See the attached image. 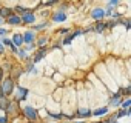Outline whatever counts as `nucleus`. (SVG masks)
I'll return each mask as SVG.
<instances>
[{
  "label": "nucleus",
  "instance_id": "10",
  "mask_svg": "<svg viewBox=\"0 0 131 123\" xmlns=\"http://www.w3.org/2000/svg\"><path fill=\"white\" fill-rule=\"evenodd\" d=\"M106 112H108V108H99V109H96L93 114H94L96 117H99V115H105Z\"/></svg>",
  "mask_w": 131,
  "mask_h": 123
},
{
  "label": "nucleus",
  "instance_id": "17",
  "mask_svg": "<svg viewBox=\"0 0 131 123\" xmlns=\"http://www.w3.org/2000/svg\"><path fill=\"white\" fill-rule=\"evenodd\" d=\"M131 106V99H128V100H125L123 103H122V108L123 109H126V108H129Z\"/></svg>",
  "mask_w": 131,
  "mask_h": 123
},
{
  "label": "nucleus",
  "instance_id": "4",
  "mask_svg": "<svg viewBox=\"0 0 131 123\" xmlns=\"http://www.w3.org/2000/svg\"><path fill=\"white\" fill-rule=\"evenodd\" d=\"M22 20L26 22V23H32V22H34V16H32L31 13H25L23 17H22Z\"/></svg>",
  "mask_w": 131,
  "mask_h": 123
},
{
  "label": "nucleus",
  "instance_id": "8",
  "mask_svg": "<svg viewBox=\"0 0 131 123\" xmlns=\"http://www.w3.org/2000/svg\"><path fill=\"white\" fill-rule=\"evenodd\" d=\"M119 103H120V92H117V94H116V95H114V97L111 99L110 105H111V106H117Z\"/></svg>",
  "mask_w": 131,
  "mask_h": 123
},
{
  "label": "nucleus",
  "instance_id": "33",
  "mask_svg": "<svg viewBox=\"0 0 131 123\" xmlns=\"http://www.w3.org/2000/svg\"><path fill=\"white\" fill-rule=\"evenodd\" d=\"M0 23H2V19H0Z\"/></svg>",
  "mask_w": 131,
  "mask_h": 123
},
{
  "label": "nucleus",
  "instance_id": "11",
  "mask_svg": "<svg viewBox=\"0 0 131 123\" xmlns=\"http://www.w3.org/2000/svg\"><path fill=\"white\" fill-rule=\"evenodd\" d=\"M20 22H22V19H20V17H14V16H11V17H9V20H8V23H9V25H19Z\"/></svg>",
  "mask_w": 131,
  "mask_h": 123
},
{
  "label": "nucleus",
  "instance_id": "6",
  "mask_svg": "<svg viewBox=\"0 0 131 123\" xmlns=\"http://www.w3.org/2000/svg\"><path fill=\"white\" fill-rule=\"evenodd\" d=\"M13 42H14V45H16V46H20V45L25 42V39H23V35H19V34H17V35H14Z\"/></svg>",
  "mask_w": 131,
  "mask_h": 123
},
{
  "label": "nucleus",
  "instance_id": "12",
  "mask_svg": "<svg viewBox=\"0 0 131 123\" xmlns=\"http://www.w3.org/2000/svg\"><path fill=\"white\" fill-rule=\"evenodd\" d=\"M106 26H108V23H103V22H99V23L96 25V28H94V29H96L97 32H102V31H103V29H105Z\"/></svg>",
  "mask_w": 131,
  "mask_h": 123
},
{
  "label": "nucleus",
  "instance_id": "16",
  "mask_svg": "<svg viewBox=\"0 0 131 123\" xmlns=\"http://www.w3.org/2000/svg\"><path fill=\"white\" fill-rule=\"evenodd\" d=\"M43 55H45V49H42V51H40V52H39V54L36 55V58H34V61H40Z\"/></svg>",
  "mask_w": 131,
  "mask_h": 123
},
{
  "label": "nucleus",
  "instance_id": "22",
  "mask_svg": "<svg viewBox=\"0 0 131 123\" xmlns=\"http://www.w3.org/2000/svg\"><path fill=\"white\" fill-rule=\"evenodd\" d=\"M123 25H125L128 29H131V20H123Z\"/></svg>",
  "mask_w": 131,
  "mask_h": 123
},
{
  "label": "nucleus",
  "instance_id": "30",
  "mask_svg": "<svg viewBox=\"0 0 131 123\" xmlns=\"http://www.w3.org/2000/svg\"><path fill=\"white\" fill-rule=\"evenodd\" d=\"M128 114H131V108H129V111H128Z\"/></svg>",
  "mask_w": 131,
  "mask_h": 123
},
{
  "label": "nucleus",
  "instance_id": "2",
  "mask_svg": "<svg viewBox=\"0 0 131 123\" xmlns=\"http://www.w3.org/2000/svg\"><path fill=\"white\" fill-rule=\"evenodd\" d=\"M23 111H25V115H26L28 118H31V120H34V118H37V112H36V109H34V108H31V106H28V108H25Z\"/></svg>",
  "mask_w": 131,
  "mask_h": 123
},
{
  "label": "nucleus",
  "instance_id": "25",
  "mask_svg": "<svg viewBox=\"0 0 131 123\" xmlns=\"http://www.w3.org/2000/svg\"><path fill=\"white\" fill-rule=\"evenodd\" d=\"M3 94H5V92H3V88H2V86H0V99H2V97H3Z\"/></svg>",
  "mask_w": 131,
  "mask_h": 123
},
{
  "label": "nucleus",
  "instance_id": "28",
  "mask_svg": "<svg viewBox=\"0 0 131 123\" xmlns=\"http://www.w3.org/2000/svg\"><path fill=\"white\" fill-rule=\"evenodd\" d=\"M2 51H3V45H2V43H0V52H2Z\"/></svg>",
  "mask_w": 131,
  "mask_h": 123
},
{
  "label": "nucleus",
  "instance_id": "14",
  "mask_svg": "<svg viewBox=\"0 0 131 123\" xmlns=\"http://www.w3.org/2000/svg\"><path fill=\"white\" fill-rule=\"evenodd\" d=\"M23 39H25L26 43H31V42L34 40V35H32V32H26V34L23 35Z\"/></svg>",
  "mask_w": 131,
  "mask_h": 123
},
{
  "label": "nucleus",
  "instance_id": "32",
  "mask_svg": "<svg viewBox=\"0 0 131 123\" xmlns=\"http://www.w3.org/2000/svg\"><path fill=\"white\" fill-rule=\"evenodd\" d=\"M77 123H83V121H77Z\"/></svg>",
  "mask_w": 131,
  "mask_h": 123
},
{
  "label": "nucleus",
  "instance_id": "9",
  "mask_svg": "<svg viewBox=\"0 0 131 123\" xmlns=\"http://www.w3.org/2000/svg\"><path fill=\"white\" fill-rule=\"evenodd\" d=\"M80 34H82V31H76L74 34H71V35H68L67 39H65V40H63V43H65V45H68V43H70L74 37H77V35H80Z\"/></svg>",
  "mask_w": 131,
  "mask_h": 123
},
{
  "label": "nucleus",
  "instance_id": "7",
  "mask_svg": "<svg viewBox=\"0 0 131 123\" xmlns=\"http://www.w3.org/2000/svg\"><path fill=\"white\" fill-rule=\"evenodd\" d=\"M26 94H28V91H26L25 88H20V86H19V89H17V97H19L20 100H23V99L26 97Z\"/></svg>",
  "mask_w": 131,
  "mask_h": 123
},
{
  "label": "nucleus",
  "instance_id": "1",
  "mask_svg": "<svg viewBox=\"0 0 131 123\" xmlns=\"http://www.w3.org/2000/svg\"><path fill=\"white\" fill-rule=\"evenodd\" d=\"M13 86H14V83H13V80L11 79H6L5 80V83H3V92L5 94H11V91H13Z\"/></svg>",
  "mask_w": 131,
  "mask_h": 123
},
{
  "label": "nucleus",
  "instance_id": "3",
  "mask_svg": "<svg viewBox=\"0 0 131 123\" xmlns=\"http://www.w3.org/2000/svg\"><path fill=\"white\" fill-rule=\"evenodd\" d=\"M105 14H106V13H105L103 9H100V8H96V9L91 13V17H93V19H96V20H99V19H102Z\"/></svg>",
  "mask_w": 131,
  "mask_h": 123
},
{
  "label": "nucleus",
  "instance_id": "23",
  "mask_svg": "<svg viewBox=\"0 0 131 123\" xmlns=\"http://www.w3.org/2000/svg\"><path fill=\"white\" fill-rule=\"evenodd\" d=\"M126 114H128V111H125V109H123L122 112H119V114H117V117H123V115H126Z\"/></svg>",
  "mask_w": 131,
  "mask_h": 123
},
{
  "label": "nucleus",
  "instance_id": "31",
  "mask_svg": "<svg viewBox=\"0 0 131 123\" xmlns=\"http://www.w3.org/2000/svg\"><path fill=\"white\" fill-rule=\"evenodd\" d=\"M0 77H2V71H0Z\"/></svg>",
  "mask_w": 131,
  "mask_h": 123
},
{
  "label": "nucleus",
  "instance_id": "15",
  "mask_svg": "<svg viewBox=\"0 0 131 123\" xmlns=\"http://www.w3.org/2000/svg\"><path fill=\"white\" fill-rule=\"evenodd\" d=\"M8 106H9V102L2 97V99H0V108H8Z\"/></svg>",
  "mask_w": 131,
  "mask_h": 123
},
{
  "label": "nucleus",
  "instance_id": "5",
  "mask_svg": "<svg viewBox=\"0 0 131 123\" xmlns=\"http://www.w3.org/2000/svg\"><path fill=\"white\" fill-rule=\"evenodd\" d=\"M52 19H54V22H65V19H67V16H65L63 13H56Z\"/></svg>",
  "mask_w": 131,
  "mask_h": 123
},
{
  "label": "nucleus",
  "instance_id": "13",
  "mask_svg": "<svg viewBox=\"0 0 131 123\" xmlns=\"http://www.w3.org/2000/svg\"><path fill=\"white\" fill-rule=\"evenodd\" d=\"M77 115H79V117H90L91 112H90V109H80V111L77 112Z\"/></svg>",
  "mask_w": 131,
  "mask_h": 123
},
{
  "label": "nucleus",
  "instance_id": "20",
  "mask_svg": "<svg viewBox=\"0 0 131 123\" xmlns=\"http://www.w3.org/2000/svg\"><path fill=\"white\" fill-rule=\"evenodd\" d=\"M9 14H11L9 9H2V11H0V16H9Z\"/></svg>",
  "mask_w": 131,
  "mask_h": 123
},
{
  "label": "nucleus",
  "instance_id": "24",
  "mask_svg": "<svg viewBox=\"0 0 131 123\" xmlns=\"http://www.w3.org/2000/svg\"><path fill=\"white\" fill-rule=\"evenodd\" d=\"M19 55H20L22 58H25V55H26V52H25V51H19Z\"/></svg>",
  "mask_w": 131,
  "mask_h": 123
},
{
  "label": "nucleus",
  "instance_id": "27",
  "mask_svg": "<svg viewBox=\"0 0 131 123\" xmlns=\"http://www.w3.org/2000/svg\"><path fill=\"white\" fill-rule=\"evenodd\" d=\"M45 42H46V40H45V39H40V40H39V45H43V43H45Z\"/></svg>",
  "mask_w": 131,
  "mask_h": 123
},
{
  "label": "nucleus",
  "instance_id": "18",
  "mask_svg": "<svg viewBox=\"0 0 131 123\" xmlns=\"http://www.w3.org/2000/svg\"><path fill=\"white\" fill-rule=\"evenodd\" d=\"M117 3H119V0H110V2H108V8L111 9L113 6H117Z\"/></svg>",
  "mask_w": 131,
  "mask_h": 123
},
{
  "label": "nucleus",
  "instance_id": "26",
  "mask_svg": "<svg viewBox=\"0 0 131 123\" xmlns=\"http://www.w3.org/2000/svg\"><path fill=\"white\" fill-rule=\"evenodd\" d=\"M0 123H6V118L5 117H0Z\"/></svg>",
  "mask_w": 131,
  "mask_h": 123
},
{
  "label": "nucleus",
  "instance_id": "21",
  "mask_svg": "<svg viewBox=\"0 0 131 123\" xmlns=\"http://www.w3.org/2000/svg\"><path fill=\"white\" fill-rule=\"evenodd\" d=\"M2 42H3V45H8V46H11V48H14V46H13V43H11V42H9L8 39H3Z\"/></svg>",
  "mask_w": 131,
  "mask_h": 123
},
{
  "label": "nucleus",
  "instance_id": "19",
  "mask_svg": "<svg viewBox=\"0 0 131 123\" xmlns=\"http://www.w3.org/2000/svg\"><path fill=\"white\" fill-rule=\"evenodd\" d=\"M120 94H126V95H129V94H131V86H129V88H123V89H120Z\"/></svg>",
  "mask_w": 131,
  "mask_h": 123
},
{
  "label": "nucleus",
  "instance_id": "29",
  "mask_svg": "<svg viewBox=\"0 0 131 123\" xmlns=\"http://www.w3.org/2000/svg\"><path fill=\"white\" fill-rule=\"evenodd\" d=\"M5 32H6L5 29H0V34H5Z\"/></svg>",
  "mask_w": 131,
  "mask_h": 123
}]
</instances>
